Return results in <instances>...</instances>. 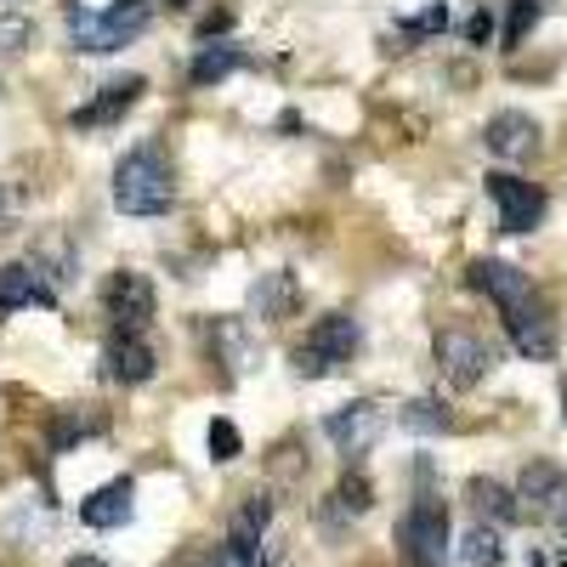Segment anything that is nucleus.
<instances>
[{
	"label": "nucleus",
	"mask_w": 567,
	"mask_h": 567,
	"mask_svg": "<svg viewBox=\"0 0 567 567\" xmlns=\"http://www.w3.org/2000/svg\"><path fill=\"white\" fill-rule=\"evenodd\" d=\"M176 205V176L159 142H142L114 165V210L125 216H165Z\"/></svg>",
	"instance_id": "f257e3e1"
},
{
	"label": "nucleus",
	"mask_w": 567,
	"mask_h": 567,
	"mask_svg": "<svg viewBox=\"0 0 567 567\" xmlns=\"http://www.w3.org/2000/svg\"><path fill=\"white\" fill-rule=\"evenodd\" d=\"M154 23V0H114V7L91 12V7H69V40L74 52L97 58V52H125L142 40V29Z\"/></svg>",
	"instance_id": "f03ea898"
},
{
	"label": "nucleus",
	"mask_w": 567,
	"mask_h": 567,
	"mask_svg": "<svg viewBox=\"0 0 567 567\" xmlns=\"http://www.w3.org/2000/svg\"><path fill=\"white\" fill-rule=\"evenodd\" d=\"M358 347H363V336H358V318H347V312H329V318H318V323H312V336L296 347V374L318 381V374H329V369L352 363V358H358Z\"/></svg>",
	"instance_id": "7ed1b4c3"
},
{
	"label": "nucleus",
	"mask_w": 567,
	"mask_h": 567,
	"mask_svg": "<svg viewBox=\"0 0 567 567\" xmlns=\"http://www.w3.org/2000/svg\"><path fill=\"white\" fill-rule=\"evenodd\" d=\"M449 511H443V499H420V505H409V516L398 523V550H403V561L409 567H437L443 556H449Z\"/></svg>",
	"instance_id": "20e7f679"
},
{
	"label": "nucleus",
	"mask_w": 567,
	"mask_h": 567,
	"mask_svg": "<svg viewBox=\"0 0 567 567\" xmlns=\"http://www.w3.org/2000/svg\"><path fill=\"white\" fill-rule=\"evenodd\" d=\"M488 199L499 205V227L505 233H534L545 221V194H539L534 182L511 176V171H494L488 176Z\"/></svg>",
	"instance_id": "39448f33"
},
{
	"label": "nucleus",
	"mask_w": 567,
	"mask_h": 567,
	"mask_svg": "<svg viewBox=\"0 0 567 567\" xmlns=\"http://www.w3.org/2000/svg\"><path fill=\"white\" fill-rule=\"evenodd\" d=\"M437 363L449 374V386H477L483 374L494 369V352L477 329H443L437 336Z\"/></svg>",
	"instance_id": "423d86ee"
},
{
	"label": "nucleus",
	"mask_w": 567,
	"mask_h": 567,
	"mask_svg": "<svg viewBox=\"0 0 567 567\" xmlns=\"http://www.w3.org/2000/svg\"><path fill=\"white\" fill-rule=\"evenodd\" d=\"M465 284H471L477 296H488L505 318H511L516 307H528V301H534L528 272H523V267H511V261H471V267H465Z\"/></svg>",
	"instance_id": "0eeeda50"
},
{
	"label": "nucleus",
	"mask_w": 567,
	"mask_h": 567,
	"mask_svg": "<svg viewBox=\"0 0 567 567\" xmlns=\"http://www.w3.org/2000/svg\"><path fill=\"white\" fill-rule=\"evenodd\" d=\"M381 432H386V420H381L374 403H347V409H336L323 420V437L336 443L347 460H363L374 443H381Z\"/></svg>",
	"instance_id": "6e6552de"
},
{
	"label": "nucleus",
	"mask_w": 567,
	"mask_h": 567,
	"mask_svg": "<svg viewBox=\"0 0 567 567\" xmlns=\"http://www.w3.org/2000/svg\"><path fill=\"white\" fill-rule=\"evenodd\" d=\"M103 369H109V381L120 386H142V381H154V347L142 341V329H109V341H103Z\"/></svg>",
	"instance_id": "1a4fd4ad"
},
{
	"label": "nucleus",
	"mask_w": 567,
	"mask_h": 567,
	"mask_svg": "<svg viewBox=\"0 0 567 567\" xmlns=\"http://www.w3.org/2000/svg\"><path fill=\"white\" fill-rule=\"evenodd\" d=\"M103 307H109V318H114V329H142L154 318V284H148V272H114L109 284H103Z\"/></svg>",
	"instance_id": "9d476101"
},
{
	"label": "nucleus",
	"mask_w": 567,
	"mask_h": 567,
	"mask_svg": "<svg viewBox=\"0 0 567 567\" xmlns=\"http://www.w3.org/2000/svg\"><path fill=\"white\" fill-rule=\"evenodd\" d=\"M505 329H511V341H516V352L523 358H556V318H550V307L534 296L528 307H516L511 318H505Z\"/></svg>",
	"instance_id": "9b49d317"
},
{
	"label": "nucleus",
	"mask_w": 567,
	"mask_h": 567,
	"mask_svg": "<svg viewBox=\"0 0 567 567\" xmlns=\"http://www.w3.org/2000/svg\"><path fill=\"white\" fill-rule=\"evenodd\" d=\"M516 499H523L528 511H545V516H567V471H561V465H550V460L523 465Z\"/></svg>",
	"instance_id": "f8f14e48"
},
{
	"label": "nucleus",
	"mask_w": 567,
	"mask_h": 567,
	"mask_svg": "<svg viewBox=\"0 0 567 567\" xmlns=\"http://www.w3.org/2000/svg\"><path fill=\"white\" fill-rule=\"evenodd\" d=\"M18 307H58V284H45L29 261H7L0 267V318Z\"/></svg>",
	"instance_id": "ddd939ff"
},
{
	"label": "nucleus",
	"mask_w": 567,
	"mask_h": 567,
	"mask_svg": "<svg viewBox=\"0 0 567 567\" xmlns=\"http://www.w3.org/2000/svg\"><path fill=\"white\" fill-rule=\"evenodd\" d=\"M131 511H136V488H131V477H114V483H103V488H91V494H85L80 523L103 534V528H125V523H131Z\"/></svg>",
	"instance_id": "4468645a"
},
{
	"label": "nucleus",
	"mask_w": 567,
	"mask_h": 567,
	"mask_svg": "<svg viewBox=\"0 0 567 567\" xmlns=\"http://www.w3.org/2000/svg\"><path fill=\"white\" fill-rule=\"evenodd\" d=\"M142 74H125V80H114V85H103V97L97 103H85V109H74V131H91V125H114L136 97H142Z\"/></svg>",
	"instance_id": "2eb2a0df"
},
{
	"label": "nucleus",
	"mask_w": 567,
	"mask_h": 567,
	"mask_svg": "<svg viewBox=\"0 0 567 567\" xmlns=\"http://www.w3.org/2000/svg\"><path fill=\"white\" fill-rule=\"evenodd\" d=\"M483 142H488V154H499V159H523V154H534V142H539V125L528 120V114H494L488 120V131H483Z\"/></svg>",
	"instance_id": "dca6fc26"
},
{
	"label": "nucleus",
	"mask_w": 567,
	"mask_h": 567,
	"mask_svg": "<svg viewBox=\"0 0 567 567\" xmlns=\"http://www.w3.org/2000/svg\"><path fill=\"white\" fill-rule=\"evenodd\" d=\"M465 499H471V511H483L488 523H523V499H516V488H505V483H494V477H471V488H465Z\"/></svg>",
	"instance_id": "f3484780"
},
{
	"label": "nucleus",
	"mask_w": 567,
	"mask_h": 567,
	"mask_svg": "<svg viewBox=\"0 0 567 567\" xmlns=\"http://www.w3.org/2000/svg\"><path fill=\"white\" fill-rule=\"evenodd\" d=\"M296 301H301V290H296L290 272H261L256 290H250V312L256 318H284V312H296Z\"/></svg>",
	"instance_id": "a211bd4d"
},
{
	"label": "nucleus",
	"mask_w": 567,
	"mask_h": 567,
	"mask_svg": "<svg viewBox=\"0 0 567 567\" xmlns=\"http://www.w3.org/2000/svg\"><path fill=\"white\" fill-rule=\"evenodd\" d=\"M210 347H216V358L227 363V374H245L250 358H256V341L245 336V323H233V318H216V323H210Z\"/></svg>",
	"instance_id": "6ab92c4d"
},
{
	"label": "nucleus",
	"mask_w": 567,
	"mask_h": 567,
	"mask_svg": "<svg viewBox=\"0 0 567 567\" xmlns=\"http://www.w3.org/2000/svg\"><path fill=\"white\" fill-rule=\"evenodd\" d=\"M103 414L97 409H63L58 420H52V437H45V443H52V454H69L74 443H85V437H97L103 432Z\"/></svg>",
	"instance_id": "aec40b11"
},
{
	"label": "nucleus",
	"mask_w": 567,
	"mask_h": 567,
	"mask_svg": "<svg viewBox=\"0 0 567 567\" xmlns=\"http://www.w3.org/2000/svg\"><path fill=\"white\" fill-rule=\"evenodd\" d=\"M403 432H414V437H449L454 432V414H449L443 398H414L403 409Z\"/></svg>",
	"instance_id": "412c9836"
},
{
	"label": "nucleus",
	"mask_w": 567,
	"mask_h": 567,
	"mask_svg": "<svg viewBox=\"0 0 567 567\" xmlns=\"http://www.w3.org/2000/svg\"><path fill=\"white\" fill-rule=\"evenodd\" d=\"M239 63H245V52H239L233 40H227V45H205V52L187 63V80H194V85H216V80H227Z\"/></svg>",
	"instance_id": "4be33fe9"
},
{
	"label": "nucleus",
	"mask_w": 567,
	"mask_h": 567,
	"mask_svg": "<svg viewBox=\"0 0 567 567\" xmlns=\"http://www.w3.org/2000/svg\"><path fill=\"white\" fill-rule=\"evenodd\" d=\"M460 556H465L471 567H499V561H505V539H499V528H471V534L460 539Z\"/></svg>",
	"instance_id": "5701e85b"
},
{
	"label": "nucleus",
	"mask_w": 567,
	"mask_h": 567,
	"mask_svg": "<svg viewBox=\"0 0 567 567\" xmlns=\"http://www.w3.org/2000/svg\"><path fill=\"white\" fill-rule=\"evenodd\" d=\"M550 12V0H511L505 12V45H523V34H534V23Z\"/></svg>",
	"instance_id": "b1692460"
},
{
	"label": "nucleus",
	"mask_w": 567,
	"mask_h": 567,
	"mask_svg": "<svg viewBox=\"0 0 567 567\" xmlns=\"http://www.w3.org/2000/svg\"><path fill=\"white\" fill-rule=\"evenodd\" d=\"M336 505H341V516H363L374 505V483L363 477V471H347V477L336 483Z\"/></svg>",
	"instance_id": "393cba45"
},
{
	"label": "nucleus",
	"mask_w": 567,
	"mask_h": 567,
	"mask_svg": "<svg viewBox=\"0 0 567 567\" xmlns=\"http://www.w3.org/2000/svg\"><path fill=\"white\" fill-rule=\"evenodd\" d=\"M245 454V437H239V425L233 420H210V460H239Z\"/></svg>",
	"instance_id": "a878e982"
},
{
	"label": "nucleus",
	"mask_w": 567,
	"mask_h": 567,
	"mask_svg": "<svg viewBox=\"0 0 567 567\" xmlns=\"http://www.w3.org/2000/svg\"><path fill=\"white\" fill-rule=\"evenodd\" d=\"M403 29H409L414 40H420V34H437V29H449V7H425V12H420V18H409Z\"/></svg>",
	"instance_id": "bb28decb"
},
{
	"label": "nucleus",
	"mask_w": 567,
	"mask_h": 567,
	"mask_svg": "<svg viewBox=\"0 0 567 567\" xmlns=\"http://www.w3.org/2000/svg\"><path fill=\"white\" fill-rule=\"evenodd\" d=\"M23 210V187H7V182H0V221H12Z\"/></svg>",
	"instance_id": "cd10ccee"
},
{
	"label": "nucleus",
	"mask_w": 567,
	"mask_h": 567,
	"mask_svg": "<svg viewBox=\"0 0 567 567\" xmlns=\"http://www.w3.org/2000/svg\"><path fill=\"white\" fill-rule=\"evenodd\" d=\"M488 29H494V23H488V12H477V18L465 23V40H471V45H483V40H488Z\"/></svg>",
	"instance_id": "c85d7f7f"
},
{
	"label": "nucleus",
	"mask_w": 567,
	"mask_h": 567,
	"mask_svg": "<svg viewBox=\"0 0 567 567\" xmlns=\"http://www.w3.org/2000/svg\"><path fill=\"white\" fill-rule=\"evenodd\" d=\"M69 567H114V561H103V556H74Z\"/></svg>",
	"instance_id": "c756f323"
},
{
	"label": "nucleus",
	"mask_w": 567,
	"mask_h": 567,
	"mask_svg": "<svg viewBox=\"0 0 567 567\" xmlns=\"http://www.w3.org/2000/svg\"><path fill=\"white\" fill-rule=\"evenodd\" d=\"M165 7H194V0H165Z\"/></svg>",
	"instance_id": "7c9ffc66"
}]
</instances>
